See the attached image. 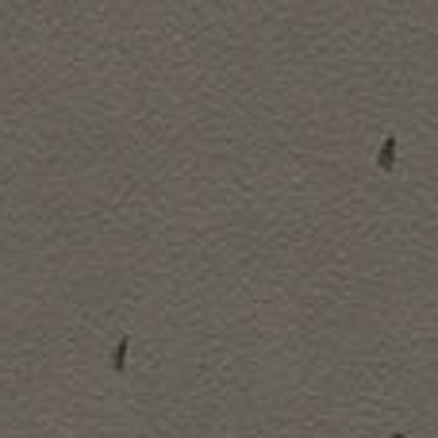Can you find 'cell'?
Wrapping results in <instances>:
<instances>
[{
	"label": "cell",
	"instance_id": "1",
	"mask_svg": "<svg viewBox=\"0 0 438 438\" xmlns=\"http://www.w3.org/2000/svg\"><path fill=\"white\" fill-rule=\"evenodd\" d=\"M396 142H400L396 135H388V139L380 142V150H377V169L380 173H392L396 169Z\"/></svg>",
	"mask_w": 438,
	"mask_h": 438
},
{
	"label": "cell",
	"instance_id": "2",
	"mask_svg": "<svg viewBox=\"0 0 438 438\" xmlns=\"http://www.w3.org/2000/svg\"><path fill=\"white\" fill-rule=\"evenodd\" d=\"M127 350H131V338L124 335V338L116 343V350H112V358H108V365H112V373H116V377L127 369Z\"/></svg>",
	"mask_w": 438,
	"mask_h": 438
}]
</instances>
